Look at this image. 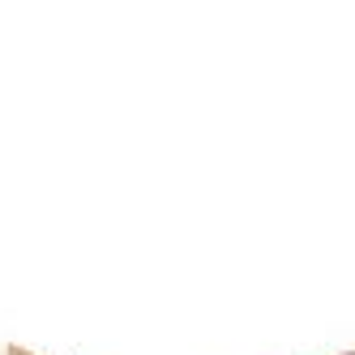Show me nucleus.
I'll return each mask as SVG.
<instances>
[]
</instances>
